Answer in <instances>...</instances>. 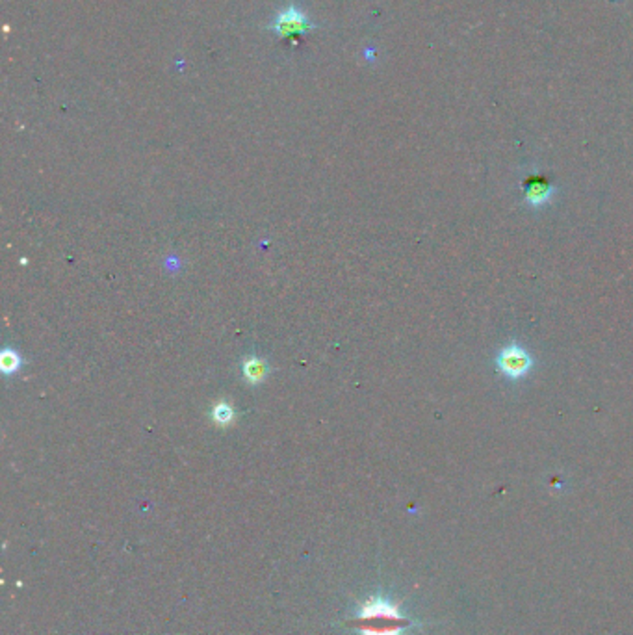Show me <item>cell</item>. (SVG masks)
<instances>
[{"label":"cell","instance_id":"7a4b0ae2","mask_svg":"<svg viewBox=\"0 0 633 635\" xmlns=\"http://www.w3.org/2000/svg\"><path fill=\"white\" fill-rule=\"evenodd\" d=\"M314 28H318L316 23L295 2H290L284 8H281L268 25V30L273 32L279 39L299 37L307 34V32L314 30Z\"/></svg>","mask_w":633,"mask_h":635},{"label":"cell","instance_id":"8992f818","mask_svg":"<svg viewBox=\"0 0 633 635\" xmlns=\"http://www.w3.org/2000/svg\"><path fill=\"white\" fill-rule=\"evenodd\" d=\"M19 364H21V359H19V355H17L15 352H10V349H8V352H4L2 357H0V366H2V370H4L6 373L15 372L17 368H19Z\"/></svg>","mask_w":633,"mask_h":635},{"label":"cell","instance_id":"6da1fadb","mask_svg":"<svg viewBox=\"0 0 633 635\" xmlns=\"http://www.w3.org/2000/svg\"><path fill=\"white\" fill-rule=\"evenodd\" d=\"M351 624L357 626L362 635H402L412 626V620L399 613V604H392L381 596L368 598L361 604V613Z\"/></svg>","mask_w":633,"mask_h":635},{"label":"cell","instance_id":"5b68a950","mask_svg":"<svg viewBox=\"0 0 633 635\" xmlns=\"http://www.w3.org/2000/svg\"><path fill=\"white\" fill-rule=\"evenodd\" d=\"M266 372H268V366H266V362L260 361V359H248L245 364H243V376L248 379L249 383L252 385H257L260 383L266 377Z\"/></svg>","mask_w":633,"mask_h":635},{"label":"cell","instance_id":"277c9868","mask_svg":"<svg viewBox=\"0 0 633 635\" xmlns=\"http://www.w3.org/2000/svg\"><path fill=\"white\" fill-rule=\"evenodd\" d=\"M556 193V186L544 177L533 175L524 182V201L531 207H544L546 203L551 201Z\"/></svg>","mask_w":633,"mask_h":635},{"label":"cell","instance_id":"3957f363","mask_svg":"<svg viewBox=\"0 0 633 635\" xmlns=\"http://www.w3.org/2000/svg\"><path fill=\"white\" fill-rule=\"evenodd\" d=\"M496 368L509 381H518V379L525 377V373H530V370L533 368V357L528 349L518 346L516 342H509L507 346H504L498 352Z\"/></svg>","mask_w":633,"mask_h":635},{"label":"cell","instance_id":"52a82bcc","mask_svg":"<svg viewBox=\"0 0 633 635\" xmlns=\"http://www.w3.org/2000/svg\"><path fill=\"white\" fill-rule=\"evenodd\" d=\"M214 420H216L219 425H226V423L232 420V409L226 405V403H219L216 409H214Z\"/></svg>","mask_w":633,"mask_h":635}]
</instances>
